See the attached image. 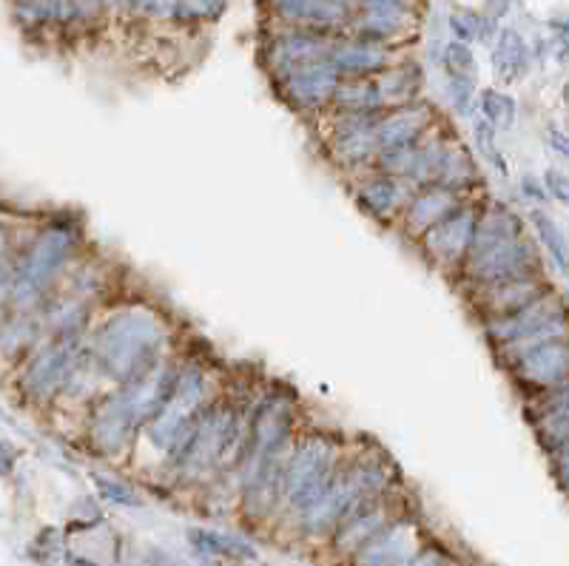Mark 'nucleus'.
I'll list each match as a JSON object with an SVG mask.
<instances>
[{
  "label": "nucleus",
  "mask_w": 569,
  "mask_h": 566,
  "mask_svg": "<svg viewBox=\"0 0 569 566\" xmlns=\"http://www.w3.org/2000/svg\"><path fill=\"white\" fill-rule=\"evenodd\" d=\"M328 111H376V115H382L385 106L379 86H376V75L373 78L339 80Z\"/></svg>",
  "instance_id": "obj_28"
},
{
  "label": "nucleus",
  "mask_w": 569,
  "mask_h": 566,
  "mask_svg": "<svg viewBox=\"0 0 569 566\" xmlns=\"http://www.w3.org/2000/svg\"><path fill=\"white\" fill-rule=\"evenodd\" d=\"M401 566H465V560H461L453 549L447 547L445 540H436L433 535H430L425 547H421L408 564Z\"/></svg>",
  "instance_id": "obj_36"
},
{
  "label": "nucleus",
  "mask_w": 569,
  "mask_h": 566,
  "mask_svg": "<svg viewBox=\"0 0 569 566\" xmlns=\"http://www.w3.org/2000/svg\"><path fill=\"white\" fill-rule=\"evenodd\" d=\"M427 186L450 188V191L459 193H470L472 186H479V168H476L470 151H467L459 140L447 142L441 157L436 160L433 171H430Z\"/></svg>",
  "instance_id": "obj_25"
},
{
  "label": "nucleus",
  "mask_w": 569,
  "mask_h": 566,
  "mask_svg": "<svg viewBox=\"0 0 569 566\" xmlns=\"http://www.w3.org/2000/svg\"><path fill=\"white\" fill-rule=\"evenodd\" d=\"M547 142H550L552 151H558V155L567 157V160H569V137L563 135V131H558V129L547 131Z\"/></svg>",
  "instance_id": "obj_44"
},
{
  "label": "nucleus",
  "mask_w": 569,
  "mask_h": 566,
  "mask_svg": "<svg viewBox=\"0 0 569 566\" xmlns=\"http://www.w3.org/2000/svg\"><path fill=\"white\" fill-rule=\"evenodd\" d=\"M268 18L282 29H311L339 38L348 34L353 9L348 0H262Z\"/></svg>",
  "instance_id": "obj_13"
},
{
  "label": "nucleus",
  "mask_w": 569,
  "mask_h": 566,
  "mask_svg": "<svg viewBox=\"0 0 569 566\" xmlns=\"http://www.w3.org/2000/svg\"><path fill=\"white\" fill-rule=\"evenodd\" d=\"M91 484L98 489L100 502L109 504V507L120 509H142L146 507V498H142L140 489L134 484H129L126 478L109 476V473H91Z\"/></svg>",
  "instance_id": "obj_29"
},
{
  "label": "nucleus",
  "mask_w": 569,
  "mask_h": 566,
  "mask_svg": "<svg viewBox=\"0 0 569 566\" xmlns=\"http://www.w3.org/2000/svg\"><path fill=\"white\" fill-rule=\"evenodd\" d=\"M436 122H439V117H436L433 103H427V100H416V103L385 111L379 126H376V149H379V155L408 149L421 137H427V131L433 129Z\"/></svg>",
  "instance_id": "obj_21"
},
{
  "label": "nucleus",
  "mask_w": 569,
  "mask_h": 566,
  "mask_svg": "<svg viewBox=\"0 0 569 566\" xmlns=\"http://www.w3.org/2000/svg\"><path fill=\"white\" fill-rule=\"evenodd\" d=\"M14 467H18V447L0 433V478L12 476Z\"/></svg>",
  "instance_id": "obj_43"
},
{
  "label": "nucleus",
  "mask_w": 569,
  "mask_h": 566,
  "mask_svg": "<svg viewBox=\"0 0 569 566\" xmlns=\"http://www.w3.org/2000/svg\"><path fill=\"white\" fill-rule=\"evenodd\" d=\"M46 339L40 316L34 310H7L0 316V361L18 370V365Z\"/></svg>",
  "instance_id": "obj_24"
},
{
  "label": "nucleus",
  "mask_w": 569,
  "mask_h": 566,
  "mask_svg": "<svg viewBox=\"0 0 569 566\" xmlns=\"http://www.w3.org/2000/svg\"><path fill=\"white\" fill-rule=\"evenodd\" d=\"M465 202H470V193H459L450 191V188H439V186H425V188H413L401 208L399 219H396V226L399 231L405 234L408 239L419 242L430 228H436L445 217L461 208Z\"/></svg>",
  "instance_id": "obj_17"
},
{
  "label": "nucleus",
  "mask_w": 569,
  "mask_h": 566,
  "mask_svg": "<svg viewBox=\"0 0 569 566\" xmlns=\"http://www.w3.org/2000/svg\"><path fill=\"white\" fill-rule=\"evenodd\" d=\"M465 566H467V564H465Z\"/></svg>",
  "instance_id": "obj_49"
},
{
  "label": "nucleus",
  "mask_w": 569,
  "mask_h": 566,
  "mask_svg": "<svg viewBox=\"0 0 569 566\" xmlns=\"http://www.w3.org/2000/svg\"><path fill=\"white\" fill-rule=\"evenodd\" d=\"M530 66V49L527 40L516 32V29H501L492 46V69L505 83H516L527 75Z\"/></svg>",
  "instance_id": "obj_27"
},
{
  "label": "nucleus",
  "mask_w": 569,
  "mask_h": 566,
  "mask_svg": "<svg viewBox=\"0 0 569 566\" xmlns=\"http://www.w3.org/2000/svg\"><path fill=\"white\" fill-rule=\"evenodd\" d=\"M521 186H525V193L527 197H532V200H538V202L547 200V188H543L536 177H525V180H521Z\"/></svg>",
  "instance_id": "obj_46"
},
{
  "label": "nucleus",
  "mask_w": 569,
  "mask_h": 566,
  "mask_svg": "<svg viewBox=\"0 0 569 566\" xmlns=\"http://www.w3.org/2000/svg\"><path fill=\"white\" fill-rule=\"evenodd\" d=\"M479 214L481 206H476V202H465L461 208H456L450 217L441 219L439 226L430 228V231L416 242L421 257L433 265V268L459 277L461 265H465L467 251H470L472 245V234H476Z\"/></svg>",
  "instance_id": "obj_11"
},
{
  "label": "nucleus",
  "mask_w": 569,
  "mask_h": 566,
  "mask_svg": "<svg viewBox=\"0 0 569 566\" xmlns=\"http://www.w3.org/2000/svg\"><path fill=\"white\" fill-rule=\"evenodd\" d=\"M169 325L151 305L114 310L89 336V356L100 379L123 387L169 359Z\"/></svg>",
  "instance_id": "obj_1"
},
{
  "label": "nucleus",
  "mask_w": 569,
  "mask_h": 566,
  "mask_svg": "<svg viewBox=\"0 0 569 566\" xmlns=\"http://www.w3.org/2000/svg\"><path fill=\"white\" fill-rule=\"evenodd\" d=\"M416 27H419V12L413 9H365L353 12L348 34L379 46H396L410 38Z\"/></svg>",
  "instance_id": "obj_23"
},
{
  "label": "nucleus",
  "mask_w": 569,
  "mask_h": 566,
  "mask_svg": "<svg viewBox=\"0 0 569 566\" xmlns=\"http://www.w3.org/2000/svg\"><path fill=\"white\" fill-rule=\"evenodd\" d=\"M211 401L213 393L206 365L197 359L182 361L180 385H177L174 399H171V405L151 425H146V438L151 441V447L160 450L166 461H171L186 447V441L194 433L197 421H200L202 410Z\"/></svg>",
  "instance_id": "obj_6"
},
{
  "label": "nucleus",
  "mask_w": 569,
  "mask_h": 566,
  "mask_svg": "<svg viewBox=\"0 0 569 566\" xmlns=\"http://www.w3.org/2000/svg\"><path fill=\"white\" fill-rule=\"evenodd\" d=\"M447 83V100L453 106L456 115L467 117L476 100V78H445Z\"/></svg>",
  "instance_id": "obj_38"
},
{
  "label": "nucleus",
  "mask_w": 569,
  "mask_h": 566,
  "mask_svg": "<svg viewBox=\"0 0 569 566\" xmlns=\"http://www.w3.org/2000/svg\"><path fill=\"white\" fill-rule=\"evenodd\" d=\"M382 115H376V111H330L325 151L339 171L359 177L373 168L376 155H379L376 126H379Z\"/></svg>",
  "instance_id": "obj_8"
},
{
  "label": "nucleus",
  "mask_w": 569,
  "mask_h": 566,
  "mask_svg": "<svg viewBox=\"0 0 569 566\" xmlns=\"http://www.w3.org/2000/svg\"><path fill=\"white\" fill-rule=\"evenodd\" d=\"M106 14H129V0H98Z\"/></svg>",
  "instance_id": "obj_47"
},
{
  "label": "nucleus",
  "mask_w": 569,
  "mask_h": 566,
  "mask_svg": "<svg viewBox=\"0 0 569 566\" xmlns=\"http://www.w3.org/2000/svg\"><path fill=\"white\" fill-rule=\"evenodd\" d=\"M186 544L191 555L213 564H253L259 560V549L251 538L213 527H188Z\"/></svg>",
  "instance_id": "obj_22"
},
{
  "label": "nucleus",
  "mask_w": 569,
  "mask_h": 566,
  "mask_svg": "<svg viewBox=\"0 0 569 566\" xmlns=\"http://www.w3.org/2000/svg\"><path fill=\"white\" fill-rule=\"evenodd\" d=\"M333 38L311 32V29H271L259 43V63L266 66L268 78L282 71L299 69V66L319 63L328 58Z\"/></svg>",
  "instance_id": "obj_15"
},
{
  "label": "nucleus",
  "mask_w": 569,
  "mask_h": 566,
  "mask_svg": "<svg viewBox=\"0 0 569 566\" xmlns=\"http://www.w3.org/2000/svg\"><path fill=\"white\" fill-rule=\"evenodd\" d=\"M410 191L399 177L382 175V171H365V175L353 177V200L362 208L370 219L382 222V226H396L401 208L408 202Z\"/></svg>",
  "instance_id": "obj_19"
},
{
  "label": "nucleus",
  "mask_w": 569,
  "mask_h": 566,
  "mask_svg": "<svg viewBox=\"0 0 569 566\" xmlns=\"http://www.w3.org/2000/svg\"><path fill=\"white\" fill-rule=\"evenodd\" d=\"M501 365L512 374V379L532 393L550 390V387L569 381V336L538 341L530 348H518L498 356Z\"/></svg>",
  "instance_id": "obj_10"
},
{
  "label": "nucleus",
  "mask_w": 569,
  "mask_h": 566,
  "mask_svg": "<svg viewBox=\"0 0 569 566\" xmlns=\"http://www.w3.org/2000/svg\"><path fill=\"white\" fill-rule=\"evenodd\" d=\"M550 290L552 288L547 285L543 274H538V277L510 279V282L470 290L467 299H470L472 310H476V316H479L481 322H487V319H498V316L516 314V310L527 308V305L536 302V299L547 297Z\"/></svg>",
  "instance_id": "obj_18"
},
{
  "label": "nucleus",
  "mask_w": 569,
  "mask_h": 566,
  "mask_svg": "<svg viewBox=\"0 0 569 566\" xmlns=\"http://www.w3.org/2000/svg\"><path fill=\"white\" fill-rule=\"evenodd\" d=\"M339 75L330 69L325 60L319 63L299 66V69L282 71V75H273L271 83L277 97L282 100L288 109L299 111V115H319V111L330 109V100H333V91L339 86Z\"/></svg>",
  "instance_id": "obj_14"
},
{
  "label": "nucleus",
  "mask_w": 569,
  "mask_h": 566,
  "mask_svg": "<svg viewBox=\"0 0 569 566\" xmlns=\"http://www.w3.org/2000/svg\"><path fill=\"white\" fill-rule=\"evenodd\" d=\"M228 0H177L174 3V20L180 27H206V23H217L226 14Z\"/></svg>",
  "instance_id": "obj_31"
},
{
  "label": "nucleus",
  "mask_w": 569,
  "mask_h": 566,
  "mask_svg": "<svg viewBox=\"0 0 569 566\" xmlns=\"http://www.w3.org/2000/svg\"><path fill=\"white\" fill-rule=\"evenodd\" d=\"M472 140H476V149L481 151V157H487V160L492 162V168H498L501 175H507V160L498 155L496 149V129H492L485 117L476 120V126H472Z\"/></svg>",
  "instance_id": "obj_37"
},
{
  "label": "nucleus",
  "mask_w": 569,
  "mask_h": 566,
  "mask_svg": "<svg viewBox=\"0 0 569 566\" xmlns=\"http://www.w3.org/2000/svg\"><path fill=\"white\" fill-rule=\"evenodd\" d=\"M487 3H490V18L496 20V18H501V14H505L507 9H510L512 0H487Z\"/></svg>",
  "instance_id": "obj_48"
},
{
  "label": "nucleus",
  "mask_w": 569,
  "mask_h": 566,
  "mask_svg": "<svg viewBox=\"0 0 569 566\" xmlns=\"http://www.w3.org/2000/svg\"><path fill=\"white\" fill-rule=\"evenodd\" d=\"M543 188H547V197H556L558 202L569 206V177L550 168L547 175H543Z\"/></svg>",
  "instance_id": "obj_42"
},
{
  "label": "nucleus",
  "mask_w": 569,
  "mask_h": 566,
  "mask_svg": "<svg viewBox=\"0 0 569 566\" xmlns=\"http://www.w3.org/2000/svg\"><path fill=\"white\" fill-rule=\"evenodd\" d=\"M14 251H18V248H14ZM14 251L0 254V316H3L9 310V297H12Z\"/></svg>",
  "instance_id": "obj_41"
},
{
  "label": "nucleus",
  "mask_w": 569,
  "mask_h": 566,
  "mask_svg": "<svg viewBox=\"0 0 569 566\" xmlns=\"http://www.w3.org/2000/svg\"><path fill=\"white\" fill-rule=\"evenodd\" d=\"M66 549H69V544H66V529L43 527L32 540H29L27 553L34 564L58 566V564H63Z\"/></svg>",
  "instance_id": "obj_32"
},
{
  "label": "nucleus",
  "mask_w": 569,
  "mask_h": 566,
  "mask_svg": "<svg viewBox=\"0 0 569 566\" xmlns=\"http://www.w3.org/2000/svg\"><path fill=\"white\" fill-rule=\"evenodd\" d=\"M140 566H222V564H213V560H182L177 555H171L169 549L162 547H149L146 553L140 555Z\"/></svg>",
  "instance_id": "obj_40"
},
{
  "label": "nucleus",
  "mask_w": 569,
  "mask_h": 566,
  "mask_svg": "<svg viewBox=\"0 0 569 566\" xmlns=\"http://www.w3.org/2000/svg\"><path fill=\"white\" fill-rule=\"evenodd\" d=\"M530 219H532V226H536L538 239H541V245L552 257V262H556L558 268L567 274L569 270V245H567V239H563L561 228H558L556 222H552V219L547 217L543 211H532Z\"/></svg>",
  "instance_id": "obj_35"
},
{
  "label": "nucleus",
  "mask_w": 569,
  "mask_h": 566,
  "mask_svg": "<svg viewBox=\"0 0 569 566\" xmlns=\"http://www.w3.org/2000/svg\"><path fill=\"white\" fill-rule=\"evenodd\" d=\"M177 0H129V14L142 20H174Z\"/></svg>",
  "instance_id": "obj_39"
},
{
  "label": "nucleus",
  "mask_w": 569,
  "mask_h": 566,
  "mask_svg": "<svg viewBox=\"0 0 569 566\" xmlns=\"http://www.w3.org/2000/svg\"><path fill=\"white\" fill-rule=\"evenodd\" d=\"M479 109L481 117L490 122L492 129H512V122L518 117V106L510 95L505 91H496V89H485L479 97Z\"/></svg>",
  "instance_id": "obj_34"
},
{
  "label": "nucleus",
  "mask_w": 569,
  "mask_h": 566,
  "mask_svg": "<svg viewBox=\"0 0 569 566\" xmlns=\"http://www.w3.org/2000/svg\"><path fill=\"white\" fill-rule=\"evenodd\" d=\"M86 234L78 217L58 214L49 217L27 242L18 245L14 251V279L9 310H38L69 274V268L80 259Z\"/></svg>",
  "instance_id": "obj_3"
},
{
  "label": "nucleus",
  "mask_w": 569,
  "mask_h": 566,
  "mask_svg": "<svg viewBox=\"0 0 569 566\" xmlns=\"http://www.w3.org/2000/svg\"><path fill=\"white\" fill-rule=\"evenodd\" d=\"M89 336L80 339H43L14 370V393L27 407H52L63 399L74 367L86 350Z\"/></svg>",
  "instance_id": "obj_5"
},
{
  "label": "nucleus",
  "mask_w": 569,
  "mask_h": 566,
  "mask_svg": "<svg viewBox=\"0 0 569 566\" xmlns=\"http://www.w3.org/2000/svg\"><path fill=\"white\" fill-rule=\"evenodd\" d=\"M342 461V441L337 436H330V433L299 436L288 458H284L279 522H293L311 507L328 489V484L333 481Z\"/></svg>",
  "instance_id": "obj_4"
},
{
  "label": "nucleus",
  "mask_w": 569,
  "mask_h": 566,
  "mask_svg": "<svg viewBox=\"0 0 569 566\" xmlns=\"http://www.w3.org/2000/svg\"><path fill=\"white\" fill-rule=\"evenodd\" d=\"M405 509H408V504H405V496H401V493L376 498V502L365 504L362 509H356L348 522L325 540L330 558L337 560V564H345L348 558H353L376 533H382V529L393 522L396 515L405 513Z\"/></svg>",
  "instance_id": "obj_16"
},
{
  "label": "nucleus",
  "mask_w": 569,
  "mask_h": 566,
  "mask_svg": "<svg viewBox=\"0 0 569 566\" xmlns=\"http://www.w3.org/2000/svg\"><path fill=\"white\" fill-rule=\"evenodd\" d=\"M63 566H106V564H100V560L91 558V555H80L74 553V549H66Z\"/></svg>",
  "instance_id": "obj_45"
},
{
  "label": "nucleus",
  "mask_w": 569,
  "mask_h": 566,
  "mask_svg": "<svg viewBox=\"0 0 569 566\" xmlns=\"http://www.w3.org/2000/svg\"><path fill=\"white\" fill-rule=\"evenodd\" d=\"M401 487L396 464L385 456H356L339 464L337 476L322 496L293 518L291 529L299 540H328L356 509L376 498L393 496Z\"/></svg>",
  "instance_id": "obj_2"
},
{
  "label": "nucleus",
  "mask_w": 569,
  "mask_h": 566,
  "mask_svg": "<svg viewBox=\"0 0 569 566\" xmlns=\"http://www.w3.org/2000/svg\"><path fill=\"white\" fill-rule=\"evenodd\" d=\"M140 430V416H137L134 407L123 399V393L120 390L94 399L89 418H86V441H89L91 450L106 458L123 456V453L134 445V438Z\"/></svg>",
  "instance_id": "obj_9"
},
{
  "label": "nucleus",
  "mask_w": 569,
  "mask_h": 566,
  "mask_svg": "<svg viewBox=\"0 0 569 566\" xmlns=\"http://www.w3.org/2000/svg\"><path fill=\"white\" fill-rule=\"evenodd\" d=\"M325 63L337 71L339 78H373V75H382L385 69L396 63L393 46H379L370 43V40L350 38V34H339L333 38L328 49V58Z\"/></svg>",
  "instance_id": "obj_20"
},
{
  "label": "nucleus",
  "mask_w": 569,
  "mask_h": 566,
  "mask_svg": "<svg viewBox=\"0 0 569 566\" xmlns=\"http://www.w3.org/2000/svg\"><path fill=\"white\" fill-rule=\"evenodd\" d=\"M427 538H430V533L425 529L421 515L408 507L342 566H401L425 547Z\"/></svg>",
  "instance_id": "obj_12"
},
{
  "label": "nucleus",
  "mask_w": 569,
  "mask_h": 566,
  "mask_svg": "<svg viewBox=\"0 0 569 566\" xmlns=\"http://www.w3.org/2000/svg\"><path fill=\"white\" fill-rule=\"evenodd\" d=\"M481 328H485L492 350L501 356L518 348H530L538 341L556 339V336H569V308L550 290L547 297L536 299L516 314L487 319L481 322Z\"/></svg>",
  "instance_id": "obj_7"
},
{
  "label": "nucleus",
  "mask_w": 569,
  "mask_h": 566,
  "mask_svg": "<svg viewBox=\"0 0 569 566\" xmlns=\"http://www.w3.org/2000/svg\"><path fill=\"white\" fill-rule=\"evenodd\" d=\"M376 86H379V95H382L385 111H390L421 100L425 75H421L419 63L405 60V63H393L390 69H385L382 75H376Z\"/></svg>",
  "instance_id": "obj_26"
},
{
  "label": "nucleus",
  "mask_w": 569,
  "mask_h": 566,
  "mask_svg": "<svg viewBox=\"0 0 569 566\" xmlns=\"http://www.w3.org/2000/svg\"><path fill=\"white\" fill-rule=\"evenodd\" d=\"M447 27L453 32V40L470 46L476 43V40H490L496 20H492L490 14L472 12V9H456V12L447 14Z\"/></svg>",
  "instance_id": "obj_30"
},
{
  "label": "nucleus",
  "mask_w": 569,
  "mask_h": 566,
  "mask_svg": "<svg viewBox=\"0 0 569 566\" xmlns=\"http://www.w3.org/2000/svg\"><path fill=\"white\" fill-rule=\"evenodd\" d=\"M436 60H439L445 78H476V69H479L470 46L459 43V40H447V43H441Z\"/></svg>",
  "instance_id": "obj_33"
}]
</instances>
